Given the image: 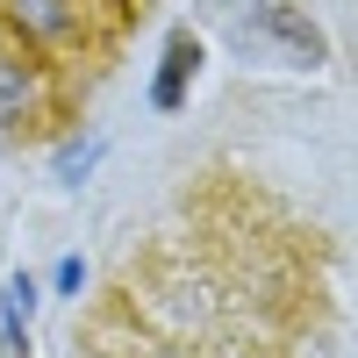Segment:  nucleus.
<instances>
[{
  "mask_svg": "<svg viewBox=\"0 0 358 358\" xmlns=\"http://www.w3.org/2000/svg\"><path fill=\"white\" fill-rule=\"evenodd\" d=\"M236 50L244 57H280V65H322V36L294 15V0H280L273 15H258V22H236L229 29Z\"/></svg>",
  "mask_w": 358,
  "mask_h": 358,
  "instance_id": "nucleus-1",
  "label": "nucleus"
},
{
  "mask_svg": "<svg viewBox=\"0 0 358 358\" xmlns=\"http://www.w3.org/2000/svg\"><path fill=\"white\" fill-rule=\"evenodd\" d=\"M194 72H201V36H194V29H179V36L165 43V57H158V79H151V108H158V115H172L179 101H187Z\"/></svg>",
  "mask_w": 358,
  "mask_h": 358,
  "instance_id": "nucleus-2",
  "label": "nucleus"
},
{
  "mask_svg": "<svg viewBox=\"0 0 358 358\" xmlns=\"http://www.w3.org/2000/svg\"><path fill=\"white\" fill-rule=\"evenodd\" d=\"M29 315H36V280L15 273L0 287V358H29Z\"/></svg>",
  "mask_w": 358,
  "mask_h": 358,
  "instance_id": "nucleus-3",
  "label": "nucleus"
},
{
  "mask_svg": "<svg viewBox=\"0 0 358 358\" xmlns=\"http://www.w3.org/2000/svg\"><path fill=\"white\" fill-rule=\"evenodd\" d=\"M8 22L29 43H57L72 29V0H8Z\"/></svg>",
  "mask_w": 358,
  "mask_h": 358,
  "instance_id": "nucleus-4",
  "label": "nucleus"
},
{
  "mask_svg": "<svg viewBox=\"0 0 358 358\" xmlns=\"http://www.w3.org/2000/svg\"><path fill=\"white\" fill-rule=\"evenodd\" d=\"M94 165H101V136H65V143H57V158H50V172L65 179V187H79Z\"/></svg>",
  "mask_w": 358,
  "mask_h": 358,
  "instance_id": "nucleus-5",
  "label": "nucleus"
},
{
  "mask_svg": "<svg viewBox=\"0 0 358 358\" xmlns=\"http://www.w3.org/2000/svg\"><path fill=\"white\" fill-rule=\"evenodd\" d=\"M22 101H29V72L0 57V122H8V115H22Z\"/></svg>",
  "mask_w": 358,
  "mask_h": 358,
  "instance_id": "nucleus-6",
  "label": "nucleus"
},
{
  "mask_svg": "<svg viewBox=\"0 0 358 358\" xmlns=\"http://www.w3.org/2000/svg\"><path fill=\"white\" fill-rule=\"evenodd\" d=\"M273 8H280V0H208V15H222L229 29H236V22H258V15H273Z\"/></svg>",
  "mask_w": 358,
  "mask_h": 358,
  "instance_id": "nucleus-7",
  "label": "nucleus"
},
{
  "mask_svg": "<svg viewBox=\"0 0 358 358\" xmlns=\"http://www.w3.org/2000/svg\"><path fill=\"white\" fill-rule=\"evenodd\" d=\"M50 280H57V294H79V287H86V258H57Z\"/></svg>",
  "mask_w": 358,
  "mask_h": 358,
  "instance_id": "nucleus-8",
  "label": "nucleus"
}]
</instances>
